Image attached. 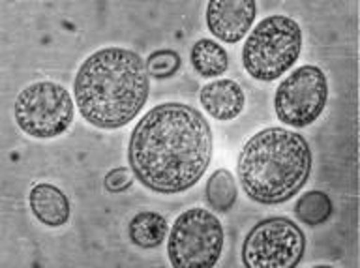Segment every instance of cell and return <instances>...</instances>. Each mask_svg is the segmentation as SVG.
<instances>
[{
  "label": "cell",
  "instance_id": "1",
  "mask_svg": "<svg viewBox=\"0 0 360 268\" xmlns=\"http://www.w3.org/2000/svg\"><path fill=\"white\" fill-rule=\"evenodd\" d=\"M212 128L199 109L180 101L154 106L135 124L128 163L146 190L174 196L190 190L212 162Z\"/></svg>",
  "mask_w": 360,
  "mask_h": 268
},
{
  "label": "cell",
  "instance_id": "2",
  "mask_svg": "<svg viewBox=\"0 0 360 268\" xmlns=\"http://www.w3.org/2000/svg\"><path fill=\"white\" fill-rule=\"evenodd\" d=\"M150 92V73L139 53L103 47L81 64L73 94L81 117L94 128L117 129L141 113Z\"/></svg>",
  "mask_w": 360,
  "mask_h": 268
},
{
  "label": "cell",
  "instance_id": "3",
  "mask_svg": "<svg viewBox=\"0 0 360 268\" xmlns=\"http://www.w3.org/2000/svg\"><path fill=\"white\" fill-rule=\"evenodd\" d=\"M311 163V148L302 135L285 128H264L244 143L236 174L252 201L281 205L302 190Z\"/></svg>",
  "mask_w": 360,
  "mask_h": 268
},
{
  "label": "cell",
  "instance_id": "4",
  "mask_svg": "<svg viewBox=\"0 0 360 268\" xmlns=\"http://www.w3.org/2000/svg\"><path fill=\"white\" fill-rule=\"evenodd\" d=\"M302 53V28L287 15L259 23L242 47V64L253 79L270 83L289 72Z\"/></svg>",
  "mask_w": 360,
  "mask_h": 268
},
{
  "label": "cell",
  "instance_id": "5",
  "mask_svg": "<svg viewBox=\"0 0 360 268\" xmlns=\"http://www.w3.org/2000/svg\"><path fill=\"white\" fill-rule=\"evenodd\" d=\"M224 225L210 210L190 208L174 219L167 255L174 268H212L224 250Z\"/></svg>",
  "mask_w": 360,
  "mask_h": 268
},
{
  "label": "cell",
  "instance_id": "6",
  "mask_svg": "<svg viewBox=\"0 0 360 268\" xmlns=\"http://www.w3.org/2000/svg\"><path fill=\"white\" fill-rule=\"evenodd\" d=\"M13 115L17 126L27 135L36 139H53L72 126L75 103L62 84L39 81L19 92Z\"/></svg>",
  "mask_w": 360,
  "mask_h": 268
},
{
  "label": "cell",
  "instance_id": "7",
  "mask_svg": "<svg viewBox=\"0 0 360 268\" xmlns=\"http://www.w3.org/2000/svg\"><path fill=\"white\" fill-rule=\"evenodd\" d=\"M306 252V236L292 219L274 216L261 219L242 242L246 268H295Z\"/></svg>",
  "mask_w": 360,
  "mask_h": 268
},
{
  "label": "cell",
  "instance_id": "8",
  "mask_svg": "<svg viewBox=\"0 0 360 268\" xmlns=\"http://www.w3.org/2000/svg\"><path fill=\"white\" fill-rule=\"evenodd\" d=\"M328 81L323 70L311 64L292 70L274 94L276 117L292 128H306L325 111Z\"/></svg>",
  "mask_w": 360,
  "mask_h": 268
},
{
  "label": "cell",
  "instance_id": "9",
  "mask_svg": "<svg viewBox=\"0 0 360 268\" xmlns=\"http://www.w3.org/2000/svg\"><path fill=\"white\" fill-rule=\"evenodd\" d=\"M257 15L253 0H212L207 6V27L225 44H238Z\"/></svg>",
  "mask_w": 360,
  "mask_h": 268
},
{
  "label": "cell",
  "instance_id": "10",
  "mask_svg": "<svg viewBox=\"0 0 360 268\" xmlns=\"http://www.w3.org/2000/svg\"><path fill=\"white\" fill-rule=\"evenodd\" d=\"M202 109L216 120H233L244 111L246 96L244 90L233 79H218L205 84L199 92Z\"/></svg>",
  "mask_w": 360,
  "mask_h": 268
},
{
  "label": "cell",
  "instance_id": "11",
  "mask_svg": "<svg viewBox=\"0 0 360 268\" xmlns=\"http://www.w3.org/2000/svg\"><path fill=\"white\" fill-rule=\"evenodd\" d=\"M28 205L30 210L47 227H62L70 219V201L66 193L55 184L39 182L32 186L28 193Z\"/></svg>",
  "mask_w": 360,
  "mask_h": 268
},
{
  "label": "cell",
  "instance_id": "12",
  "mask_svg": "<svg viewBox=\"0 0 360 268\" xmlns=\"http://www.w3.org/2000/svg\"><path fill=\"white\" fill-rule=\"evenodd\" d=\"M167 233V219L160 212H154V210H143V212L135 214L128 225L129 241L134 242L135 246L143 248V250L162 246Z\"/></svg>",
  "mask_w": 360,
  "mask_h": 268
},
{
  "label": "cell",
  "instance_id": "13",
  "mask_svg": "<svg viewBox=\"0 0 360 268\" xmlns=\"http://www.w3.org/2000/svg\"><path fill=\"white\" fill-rule=\"evenodd\" d=\"M190 60L197 75H201L205 79L224 75L227 72V68H229V55L224 49V45L207 38L197 39L193 44Z\"/></svg>",
  "mask_w": 360,
  "mask_h": 268
},
{
  "label": "cell",
  "instance_id": "14",
  "mask_svg": "<svg viewBox=\"0 0 360 268\" xmlns=\"http://www.w3.org/2000/svg\"><path fill=\"white\" fill-rule=\"evenodd\" d=\"M238 188L236 180L231 171L227 169H218L210 174L205 186V199H207L210 210L218 214H227L236 203Z\"/></svg>",
  "mask_w": 360,
  "mask_h": 268
},
{
  "label": "cell",
  "instance_id": "15",
  "mask_svg": "<svg viewBox=\"0 0 360 268\" xmlns=\"http://www.w3.org/2000/svg\"><path fill=\"white\" fill-rule=\"evenodd\" d=\"M332 212H334V205L325 191H306L295 205V216L309 227H317L328 222Z\"/></svg>",
  "mask_w": 360,
  "mask_h": 268
},
{
  "label": "cell",
  "instance_id": "16",
  "mask_svg": "<svg viewBox=\"0 0 360 268\" xmlns=\"http://www.w3.org/2000/svg\"><path fill=\"white\" fill-rule=\"evenodd\" d=\"M148 73L154 79H169L176 75L182 66V58L173 49H158L146 58Z\"/></svg>",
  "mask_w": 360,
  "mask_h": 268
},
{
  "label": "cell",
  "instance_id": "17",
  "mask_svg": "<svg viewBox=\"0 0 360 268\" xmlns=\"http://www.w3.org/2000/svg\"><path fill=\"white\" fill-rule=\"evenodd\" d=\"M134 173L131 169L128 167H115L111 169L109 173L105 174V180H103V186L109 193H122L128 188H131L134 184Z\"/></svg>",
  "mask_w": 360,
  "mask_h": 268
}]
</instances>
